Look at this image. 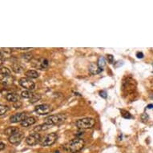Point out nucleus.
<instances>
[{
    "mask_svg": "<svg viewBox=\"0 0 153 153\" xmlns=\"http://www.w3.org/2000/svg\"><path fill=\"white\" fill-rule=\"evenodd\" d=\"M84 144H85V142L82 138L76 137L75 139L71 140V141L66 144L63 148H64V149L70 152L76 153L80 152L83 148Z\"/></svg>",
    "mask_w": 153,
    "mask_h": 153,
    "instance_id": "nucleus-1",
    "label": "nucleus"
},
{
    "mask_svg": "<svg viewBox=\"0 0 153 153\" xmlns=\"http://www.w3.org/2000/svg\"><path fill=\"white\" fill-rule=\"evenodd\" d=\"M66 119H67V116L64 114L52 115L44 119V123L50 126L59 125L63 123V122L66 120Z\"/></svg>",
    "mask_w": 153,
    "mask_h": 153,
    "instance_id": "nucleus-2",
    "label": "nucleus"
},
{
    "mask_svg": "<svg viewBox=\"0 0 153 153\" xmlns=\"http://www.w3.org/2000/svg\"><path fill=\"white\" fill-rule=\"evenodd\" d=\"M136 84L135 80H133L131 77H125L122 83V91L125 95H129L130 93H133L136 90Z\"/></svg>",
    "mask_w": 153,
    "mask_h": 153,
    "instance_id": "nucleus-3",
    "label": "nucleus"
},
{
    "mask_svg": "<svg viewBox=\"0 0 153 153\" xmlns=\"http://www.w3.org/2000/svg\"><path fill=\"white\" fill-rule=\"evenodd\" d=\"M95 120L93 118L86 117L77 120L75 123V125L79 129H88V128H91L95 125Z\"/></svg>",
    "mask_w": 153,
    "mask_h": 153,
    "instance_id": "nucleus-4",
    "label": "nucleus"
},
{
    "mask_svg": "<svg viewBox=\"0 0 153 153\" xmlns=\"http://www.w3.org/2000/svg\"><path fill=\"white\" fill-rule=\"evenodd\" d=\"M57 139H58V135L55 132L47 134L42 139L40 144L43 147H48V146L53 145L55 142L57 141Z\"/></svg>",
    "mask_w": 153,
    "mask_h": 153,
    "instance_id": "nucleus-5",
    "label": "nucleus"
},
{
    "mask_svg": "<svg viewBox=\"0 0 153 153\" xmlns=\"http://www.w3.org/2000/svg\"><path fill=\"white\" fill-rule=\"evenodd\" d=\"M42 140L41 135L38 132L30 134L26 138V143L28 145L30 146H35L37 145L38 144H40V142Z\"/></svg>",
    "mask_w": 153,
    "mask_h": 153,
    "instance_id": "nucleus-6",
    "label": "nucleus"
},
{
    "mask_svg": "<svg viewBox=\"0 0 153 153\" xmlns=\"http://www.w3.org/2000/svg\"><path fill=\"white\" fill-rule=\"evenodd\" d=\"M19 85L24 87L25 89L28 91H32L36 88V83L34 81H32V79L28 77H23L19 79Z\"/></svg>",
    "mask_w": 153,
    "mask_h": 153,
    "instance_id": "nucleus-7",
    "label": "nucleus"
},
{
    "mask_svg": "<svg viewBox=\"0 0 153 153\" xmlns=\"http://www.w3.org/2000/svg\"><path fill=\"white\" fill-rule=\"evenodd\" d=\"M35 111L38 115H46L51 112L52 109L51 107L48 104H39L35 107Z\"/></svg>",
    "mask_w": 153,
    "mask_h": 153,
    "instance_id": "nucleus-8",
    "label": "nucleus"
},
{
    "mask_svg": "<svg viewBox=\"0 0 153 153\" xmlns=\"http://www.w3.org/2000/svg\"><path fill=\"white\" fill-rule=\"evenodd\" d=\"M23 133L18 132H16L15 134L12 135V136H11L10 137L8 138V140L12 144H19L20 142L22 141V140L23 139Z\"/></svg>",
    "mask_w": 153,
    "mask_h": 153,
    "instance_id": "nucleus-9",
    "label": "nucleus"
},
{
    "mask_svg": "<svg viewBox=\"0 0 153 153\" xmlns=\"http://www.w3.org/2000/svg\"><path fill=\"white\" fill-rule=\"evenodd\" d=\"M27 118H28V114L25 113V112L16 113V114L13 115L10 117V122L11 123H19V122L22 123Z\"/></svg>",
    "mask_w": 153,
    "mask_h": 153,
    "instance_id": "nucleus-10",
    "label": "nucleus"
},
{
    "mask_svg": "<svg viewBox=\"0 0 153 153\" xmlns=\"http://www.w3.org/2000/svg\"><path fill=\"white\" fill-rule=\"evenodd\" d=\"M34 66L41 70H44L47 69L49 66V61L45 58H40L38 60H36V64H34Z\"/></svg>",
    "mask_w": 153,
    "mask_h": 153,
    "instance_id": "nucleus-11",
    "label": "nucleus"
},
{
    "mask_svg": "<svg viewBox=\"0 0 153 153\" xmlns=\"http://www.w3.org/2000/svg\"><path fill=\"white\" fill-rule=\"evenodd\" d=\"M88 71L90 72V74L91 75H97L99 74L100 72H102L103 69L99 67L98 64L95 63H91L88 67Z\"/></svg>",
    "mask_w": 153,
    "mask_h": 153,
    "instance_id": "nucleus-12",
    "label": "nucleus"
},
{
    "mask_svg": "<svg viewBox=\"0 0 153 153\" xmlns=\"http://www.w3.org/2000/svg\"><path fill=\"white\" fill-rule=\"evenodd\" d=\"M19 95L17 93H15V92H10V93H7L6 95V99L9 102L15 103L17 101H19Z\"/></svg>",
    "mask_w": 153,
    "mask_h": 153,
    "instance_id": "nucleus-13",
    "label": "nucleus"
},
{
    "mask_svg": "<svg viewBox=\"0 0 153 153\" xmlns=\"http://www.w3.org/2000/svg\"><path fill=\"white\" fill-rule=\"evenodd\" d=\"M36 123V119L33 116L31 117H28L26 119H24L23 121L21 123V125L23 127H28L29 126H32L35 124Z\"/></svg>",
    "mask_w": 153,
    "mask_h": 153,
    "instance_id": "nucleus-14",
    "label": "nucleus"
},
{
    "mask_svg": "<svg viewBox=\"0 0 153 153\" xmlns=\"http://www.w3.org/2000/svg\"><path fill=\"white\" fill-rule=\"evenodd\" d=\"M13 81H14V78L11 77V75L8 76V77H4V78L0 79V83L6 87L11 85L13 83Z\"/></svg>",
    "mask_w": 153,
    "mask_h": 153,
    "instance_id": "nucleus-15",
    "label": "nucleus"
},
{
    "mask_svg": "<svg viewBox=\"0 0 153 153\" xmlns=\"http://www.w3.org/2000/svg\"><path fill=\"white\" fill-rule=\"evenodd\" d=\"M25 75L28 77V78L30 79H36L38 78L39 76V74L38 71H35V70H32V69H30V70H28L25 72Z\"/></svg>",
    "mask_w": 153,
    "mask_h": 153,
    "instance_id": "nucleus-16",
    "label": "nucleus"
},
{
    "mask_svg": "<svg viewBox=\"0 0 153 153\" xmlns=\"http://www.w3.org/2000/svg\"><path fill=\"white\" fill-rule=\"evenodd\" d=\"M19 132V130L18 127H8L7 129L4 131V134L6 135V136H8L9 137L12 136V135H14V134H15L16 132Z\"/></svg>",
    "mask_w": 153,
    "mask_h": 153,
    "instance_id": "nucleus-17",
    "label": "nucleus"
},
{
    "mask_svg": "<svg viewBox=\"0 0 153 153\" xmlns=\"http://www.w3.org/2000/svg\"><path fill=\"white\" fill-rule=\"evenodd\" d=\"M11 71L7 67H1L0 68V79L4 78V77H8L11 76Z\"/></svg>",
    "mask_w": 153,
    "mask_h": 153,
    "instance_id": "nucleus-18",
    "label": "nucleus"
},
{
    "mask_svg": "<svg viewBox=\"0 0 153 153\" xmlns=\"http://www.w3.org/2000/svg\"><path fill=\"white\" fill-rule=\"evenodd\" d=\"M33 95H34V94L32 93L31 91H22V93H21V96L23 97V98H25V99H31L33 97Z\"/></svg>",
    "mask_w": 153,
    "mask_h": 153,
    "instance_id": "nucleus-19",
    "label": "nucleus"
},
{
    "mask_svg": "<svg viewBox=\"0 0 153 153\" xmlns=\"http://www.w3.org/2000/svg\"><path fill=\"white\" fill-rule=\"evenodd\" d=\"M50 127H51V126L50 125H47L46 123H43V124H41V125L37 126V127L35 128L36 131H46V130L49 129Z\"/></svg>",
    "mask_w": 153,
    "mask_h": 153,
    "instance_id": "nucleus-20",
    "label": "nucleus"
},
{
    "mask_svg": "<svg viewBox=\"0 0 153 153\" xmlns=\"http://www.w3.org/2000/svg\"><path fill=\"white\" fill-rule=\"evenodd\" d=\"M11 67L13 71H15V73H20L21 71H23V67H21L19 64H18V63H14L11 66Z\"/></svg>",
    "mask_w": 153,
    "mask_h": 153,
    "instance_id": "nucleus-21",
    "label": "nucleus"
},
{
    "mask_svg": "<svg viewBox=\"0 0 153 153\" xmlns=\"http://www.w3.org/2000/svg\"><path fill=\"white\" fill-rule=\"evenodd\" d=\"M97 64H98L99 67L103 69V67L106 65V60H105V58H104V57H103V56H100V57L98 59Z\"/></svg>",
    "mask_w": 153,
    "mask_h": 153,
    "instance_id": "nucleus-22",
    "label": "nucleus"
},
{
    "mask_svg": "<svg viewBox=\"0 0 153 153\" xmlns=\"http://www.w3.org/2000/svg\"><path fill=\"white\" fill-rule=\"evenodd\" d=\"M121 114L123 118H125V119H132V115L130 114V112L128 111H127L125 110H121Z\"/></svg>",
    "mask_w": 153,
    "mask_h": 153,
    "instance_id": "nucleus-23",
    "label": "nucleus"
},
{
    "mask_svg": "<svg viewBox=\"0 0 153 153\" xmlns=\"http://www.w3.org/2000/svg\"><path fill=\"white\" fill-rule=\"evenodd\" d=\"M40 99H41V95H40L39 94H34L33 97H32V98L30 99V102L32 103H34L39 101Z\"/></svg>",
    "mask_w": 153,
    "mask_h": 153,
    "instance_id": "nucleus-24",
    "label": "nucleus"
},
{
    "mask_svg": "<svg viewBox=\"0 0 153 153\" xmlns=\"http://www.w3.org/2000/svg\"><path fill=\"white\" fill-rule=\"evenodd\" d=\"M8 111V107L6 105H1L0 104V115H4Z\"/></svg>",
    "mask_w": 153,
    "mask_h": 153,
    "instance_id": "nucleus-25",
    "label": "nucleus"
},
{
    "mask_svg": "<svg viewBox=\"0 0 153 153\" xmlns=\"http://www.w3.org/2000/svg\"><path fill=\"white\" fill-rule=\"evenodd\" d=\"M32 53H25L23 55V58L26 61H30L32 59Z\"/></svg>",
    "mask_w": 153,
    "mask_h": 153,
    "instance_id": "nucleus-26",
    "label": "nucleus"
},
{
    "mask_svg": "<svg viewBox=\"0 0 153 153\" xmlns=\"http://www.w3.org/2000/svg\"><path fill=\"white\" fill-rule=\"evenodd\" d=\"M148 119H149V117H148V115L146 114V113H143L141 115V119L143 122H147L148 120Z\"/></svg>",
    "mask_w": 153,
    "mask_h": 153,
    "instance_id": "nucleus-27",
    "label": "nucleus"
},
{
    "mask_svg": "<svg viewBox=\"0 0 153 153\" xmlns=\"http://www.w3.org/2000/svg\"><path fill=\"white\" fill-rule=\"evenodd\" d=\"M107 59L110 63H112L114 62V56L112 55H107Z\"/></svg>",
    "mask_w": 153,
    "mask_h": 153,
    "instance_id": "nucleus-28",
    "label": "nucleus"
},
{
    "mask_svg": "<svg viewBox=\"0 0 153 153\" xmlns=\"http://www.w3.org/2000/svg\"><path fill=\"white\" fill-rule=\"evenodd\" d=\"M99 95L103 99H107V91H101L100 92H99Z\"/></svg>",
    "mask_w": 153,
    "mask_h": 153,
    "instance_id": "nucleus-29",
    "label": "nucleus"
},
{
    "mask_svg": "<svg viewBox=\"0 0 153 153\" xmlns=\"http://www.w3.org/2000/svg\"><path fill=\"white\" fill-rule=\"evenodd\" d=\"M14 107L15 108V109H18V108H19L20 107L22 106V103L20 102V101H17V102L14 103Z\"/></svg>",
    "mask_w": 153,
    "mask_h": 153,
    "instance_id": "nucleus-30",
    "label": "nucleus"
},
{
    "mask_svg": "<svg viewBox=\"0 0 153 153\" xmlns=\"http://www.w3.org/2000/svg\"><path fill=\"white\" fill-rule=\"evenodd\" d=\"M136 55L138 59H143L144 58V54H143V52H140V51H138Z\"/></svg>",
    "mask_w": 153,
    "mask_h": 153,
    "instance_id": "nucleus-31",
    "label": "nucleus"
},
{
    "mask_svg": "<svg viewBox=\"0 0 153 153\" xmlns=\"http://www.w3.org/2000/svg\"><path fill=\"white\" fill-rule=\"evenodd\" d=\"M5 148H6L5 144H4V143H3V142L0 141V151H1V150H3Z\"/></svg>",
    "mask_w": 153,
    "mask_h": 153,
    "instance_id": "nucleus-32",
    "label": "nucleus"
},
{
    "mask_svg": "<svg viewBox=\"0 0 153 153\" xmlns=\"http://www.w3.org/2000/svg\"><path fill=\"white\" fill-rule=\"evenodd\" d=\"M3 55L0 52V66L3 64Z\"/></svg>",
    "mask_w": 153,
    "mask_h": 153,
    "instance_id": "nucleus-33",
    "label": "nucleus"
},
{
    "mask_svg": "<svg viewBox=\"0 0 153 153\" xmlns=\"http://www.w3.org/2000/svg\"><path fill=\"white\" fill-rule=\"evenodd\" d=\"M153 108V104H148V106H147V109H152Z\"/></svg>",
    "mask_w": 153,
    "mask_h": 153,
    "instance_id": "nucleus-34",
    "label": "nucleus"
},
{
    "mask_svg": "<svg viewBox=\"0 0 153 153\" xmlns=\"http://www.w3.org/2000/svg\"><path fill=\"white\" fill-rule=\"evenodd\" d=\"M151 99H153V95H152V96H151Z\"/></svg>",
    "mask_w": 153,
    "mask_h": 153,
    "instance_id": "nucleus-35",
    "label": "nucleus"
},
{
    "mask_svg": "<svg viewBox=\"0 0 153 153\" xmlns=\"http://www.w3.org/2000/svg\"><path fill=\"white\" fill-rule=\"evenodd\" d=\"M55 153H59V152H58V151H56V152H55Z\"/></svg>",
    "mask_w": 153,
    "mask_h": 153,
    "instance_id": "nucleus-36",
    "label": "nucleus"
}]
</instances>
